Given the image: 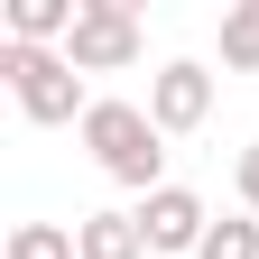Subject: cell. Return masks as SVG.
Here are the masks:
<instances>
[{
	"label": "cell",
	"mask_w": 259,
	"mask_h": 259,
	"mask_svg": "<svg viewBox=\"0 0 259 259\" xmlns=\"http://www.w3.org/2000/svg\"><path fill=\"white\" fill-rule=\"evenodd\" d=\"M83 148H93V167H102L111 185H130L139 204L167 185V130H157L139 102H93L83 111Z\"/></svg>",
	"instance_id": "1"
},
{
	"label": "cell",
	"mask_w": 259,
	"mask_h": 259,
	"mask_svg": "<svg viewBox=\"0 0 259 259\" xmlns=\"http://www.w3.org/2000/svg\"><path fill=\"white\" fill-rule=\"evenodd\" d=\"M0 83H10V102L19 120H37V130H65V120H83V74H74V56L65 47H10L0 37Z\"/></svg>",
	"instance_id": "2"
},
{
	"label": "cell",
	"mask_w": 259,
	"mask_h": 259,
	"mask_svg": "<svg viewBox=\"0 0 259 259\" xmlns=\"http://www.w3.org/2000/svg\"><path fill=\"white\" fill-rule=\"evenodd\" d=\"M139 10L130 0H83L74 37H65V56H74V74H120V65H139Z\"/></svg>",
	"instance_id": "3"
},
{
	"label": "cell",
	"mask_w": 259,
	"mask_h": 259,
	"mask_svg": "<svg viewBox=\"0 0 259 259\" xmlns=\"http://www.w3.org/2000/svg\"><path fill=\"white\" fill-rule=\"evenodd\" d=\"M139 232H148V259H194L204 232H213V213H204L194 185H157L148 204H139Z\"/></svg>",
	"instance_id": "4"
},
{
	"label": "cell",
	"mask_w": 259,
	"mask_h": 259,
	"mask_svg": "<svg viewBox=\"0 0 259 259\" xmlns=\"http://www.w3.org/2000/svg\"><path fill=\"white\" fill-rule=\"evenodd\" d=\"M148 120L167 130V139H176V130H204V120H213V74H204L194 56L157 65V74H148Z\"/></svg>",
	"instance_id": "5"
},
{
	"label": "cell",
	"mask_w": 259,
	"mask_h": 259,
	"mask_svg": "<svg viewBox=\"0 0 259 259\" xmlns=\"http://www.w3.org/2000/svg\"><path fill=\"white\" fill-rule=\"evenodd\" d=\"M74 259H148L139 213H83L74 222Z\"/></svg>",
	"instance_id": "6"
},
{
	"label": "cell",
	"mask_w": 259,
	"mask_h": 259,
	"mask_svg": "<svg viewBox=\"0 0 259 259\" xmlns=\"http://www.w3.org/2000/svg\"><path fill=\"white\" fill-rule=\"evenodd\" d=\"M83 0H10V47H65Z\"/></svg>",
	"instance_id": "7"
},
{
	"label": "cell",
	"mask_w": 259,
	"mask_h": 259,
	"mask_svg": "<svg viewBox=\"0 0 259 259\" xmlns=\"http://www.w3.org/2000/svg\"><path fill=\"white\" fill-rule=\"evenodd\" d=\"M222 65L232 74H259V0H232L222 10Z\"/></svg>",
	"instance_id": "8"
},
{
	"label": "cell",
	"mask_w": 259,
	"mask_h": 259,
	"mask_svg": "<svg viewBox=\"0 0 259 259\" xmlns=\"http://www.w3.org/2000/svg\"><path fill=\"white\" fill-rule=\"evenodd\" d=\"M194 259H259V213H222Z\"/></svg>",
	"instance_id": "9"
},
{
	"label": "cell",
	"mask_w": 259,
	"mask_h": 259,
	"mask_svg": "<svg viewBox=\"0 0 259 259\" xmlns=\"http://www.w3.org/2000/svg\"><path fill=\"white\" fill-rule=\"evenodd\" d=\"M10 259H74V232H65V222H19Z\"/></svg>",
	"instance_id": "10"
},
{
	"label": "cell",
	"mask_w": 259,
	"mask_h": 259,
	"mask_svg": "<svg viewBox=\"0 0 259 259\" xmlns=\"http://www.w3.org/2000/svg\"><path fill=\"white\" fill-rule=\"evenodd\" d=\"M232 185H241V213H259V139L241 148V167H232Z\"/></svg>",
	"instance_id": "11"
}]
</instances>
